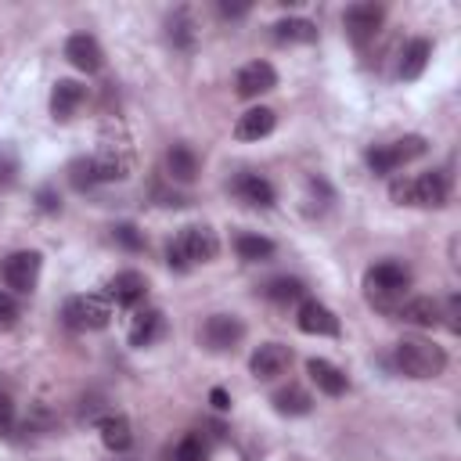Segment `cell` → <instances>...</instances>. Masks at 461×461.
Wrapping results in <instances>:
<instances>
[{
    "instance_id": "1",
    "label": "cell",
    "mask_w": 461,
    "mask_h": 461,
    "mask_svg": "<svg viewBox=\"0 0 461 461\" xmlns=\"http://www.w3.org/2000/svg\"><path fill=\"white\" fill-rule=\"evenodd\" d=\"M411 288V270L396 259H382L364 274V295L375 310H400L403 295Z\"/></svg>"
},
{
    "instance_id": "2",
    "label": "cell",
    "mask_w": 461,
    "mask_h": 461,
    "mask_svg": "<svg viewBox=\"0 0 461 461\" xmlns=\"http://www.w3.org/2000/svg\"><path fill=\"white\" fill-rule=\"evenodd\" d=\"M216 252H220L216 230L205 227V223H191V227H184V230L169 241V249H166V263H169L176 274H187L194 263H209V259H216Z\"/></svg>"
},
{
    "instance_id": "3",
    "label": "cell",
    "mask_w": 461,
    "mask_h": 461,
    "mask_svg": "<svg viewBox=\"0 0 461 461\" xmlns=\"http://www.w3.org/2000/svg\"><path fill=\"white\" fill-rule=\"evenodd\" d=\"M396 367H400L407 378H436V375H443V367H447V353H443L432 339L403 335V339L396 342Z\"/></svg>"
},
{
    "instance_id": "4",
    "label": "cell",
    "mask_w": 461,
    "mask_h": 461,
    "mask_svg": "<svg viewBox=\"0 0 461 461\" xmlns=\"http://www.w3.org/2000/svg\"><path fill=\"white\" fill-rule=\"evenodd\" d=\"M425 148H429V144H425V137H418V133L400 137V140H393V144H375V148H367V166H371V173L385 176V173L400 169L403 162L421 158Z\"/></svg>"
},
{
    "instance_id": "5",
    "label": "cell",
    "mask_w": 461,
    "mask_h": 461,
    "mask_svg": "<svg viewBox=\"0 0 461 461\" xmlns=\"http://www.w3.org/2000/svg\"><path fill=\"white\" fill-rule=\"evenodd\" d=\"M61 317H65V324L76 328V331H97V328H104V324L112 321V303H108L104 295H97V292H90V295H72V299L61 306Z\"/></svg>"
},
{
    "instance_id": "6",
    "label": "cell",
    "mask_w": 461,
    "mask_h": 461,
    "mask_svg": "<svg viewBox=\"0 0 461 461\" xmlns=\"http://www.w3.org/2000/svg\"><path fill=\"white\" fill-rule=\"evenodd\" d=\"M40 252H32V249H22V252H11L4 263H0V277H4V285L11 288V292H32L36 288V281H40Z\"/></svg>"
},
{
    "instance_id": "7",
    "label": "cell",
    "mask_w": 461,
    "mask_h": 461,
    "mask_svg": "<svg viewBox=\"0 0 461 461\" xmlns=\"http://www.w3.org/2000/svg\"><path fill=\"white\" fill-rule=\"evenodd\" d=\"M382 18H385V7L382 4H371V0H360V4H349L346 14H342V29L353 43H367L375 40V32L382 29Z\"/></svg>"
},
{
    "instance_id": "8",
    "label": "cell",
    "mask_w": 461,
    "mask_h": 461,
    "mask_svg": "<svg viewBox=\"0 0 461 461\" xmlns=\"http://www.w3.org/2000/svg\"><path fill=\"white\" fill-rule=\"evenodd\" d=\"M241 335H245V324H241L234 313H212V317L202 324V331H198V339H202L212 353L234 349V346L241 342Z\"/></svg>"
},
{
    "instance_id": "9",
    "label": "cell",
    "mask_w": 461,
    "mask_h": 461,
    "mask_svg": "<svg viewBox=\"0 0 461 461\" xmlns=\"http://www.w3.org/2000/svg\"><path fill=\"white\" fill-rule=\"evenodd\" d=\"M90 166H94V176L97 180H104V184H115V180H126L130 176V169H133V158H130V148L126 144H101L97 148V155L90 158Z\"/></svg>"
},
{
    "instance_id": "10",
    "label": "cell",
    "mask_w": 461,
    "mask_h": 461,
    "mask_svg": "<svg viewBox=\"0 0 461 461\" xmlns=\"http://www.w3.org/2000/svg\"><path fill=\"white\" fill-rule=\"evenodd\" d=\"M450 198V180L443 169H432V173H421V176H411V205H429V209H439L447 205Z\"/></svg>"
},
{
    "instance_id": "11",
    "label": "cell",
    "mask_w": 461,
    "mask_h": 461,
    "mask_svg": "<svg viewBox=\"0 0 461 461\" xmlns=\"http://www.w3.org/2000/svg\"><path fill=\"white\" fill-rule=\"evenodd\" d=\"M288 364H292V349H288V346H281V342H263V346L252 353L249 371H252L259 382H270V378L285 375Z\"/></svg>"
},
{
    "instance_id": "12",
    "label": "cell",
    "mask_w": 461,
    "mask_h": 461,
    "mask_svg": "<svg viewBox=\"0 0 461 461\" xmlns=\"http://www.w3.org/2000/svg\"><path fill=\"white\" fill-rule=\"evenodd\" d=\"M238 94L241 97H259V94H270L277 86V72L270 61H249L238 68V79H234Z\"/></svg>"
},
{
    "instance_id": "13",
    "label": "cell",
    "mask_w": 461,
    "mask_h": 461,
    "mask_svg": "<svg viewBox=\"0 0 461 461\" xmlns=\"http://www.w3.org/2000/svg\"><path fill=\"white\" fill-rule=\"evenodd\" d=\"M144 295H148V281L140 270H119L104 288V299L115 306H137Z\"/></svg>"
},
{
    "instance_id": "14",
    "label": "cell",
    "mask_w": 461,
    "mask_h": 461,
    "mask_svg": "<svg viewBox=\"0 0 461 461\" xmlns=\"http://www.w3.org/2000/svg\"><path fill=\"white\" fill-rule=\"evenodd\" d=\"M65 58L79 68V72H101V65H104V50H101V43L90 36V32H76V36H68V43H65Z\"/></svg>"
},
{
    "instance_id": "15",
    "label": "cell",
    "mask_w": 461,
    "mask_h": 461,
    "mask_svg": "<svg viewBox=\"0 0 461 461\" xmlns=\"http://www.w3.org/2000/svg\"><path fill=\"white\" fill-rule=\"evenodd\" d=\"M295 324H299V331H306V335H339V317H335L324 303H317V299H303V303H299Z\"/></svg>"
},
{
    "instance_id": "16",
    "label": "cell",
    "mask_w": 461,
    "mask_h": 461,
    "mask_svg": "<svg viewBox=\"0 0 461 461\" xmlns=\"http://www.w3.org/2000/svg\"><path fill=\"white\" fill-rule=\"evenodd\" d=\"M83 101H86V86H83V83H76V79H58L54 90H50V115L61 119V122H68V119L79 112Z\"/></svg>"
},
{
    "instance_id": "17",
    "label": "cell",
    "mask_w": 461,
    "mask_h": 461,
    "mask_svg": "<svg viewBox=\"0 0 461 461\" xmlns=\"http://www.w3.org/2000/svg\"><path fill=\"white\" fill-rule=\"evenodd\" d=\"M274 126H277L274 108L256 104V108H249V112L238 115V122H234V137H238V140H259V137L274 133Z\"/></svg>"
},
{
    "instance_id": "18",
    "label": "cell",
    "mask_w": 461,
    "mask_h": 461,
    "mask_svg": "<svg viewBox=\"0 0 461 461\" xmlns=\"http://www.w3.org/2000/svg\"><path fill=\"white\" fill-rule=\"evenodd\" d=\"M234 194L245 202V205H259V209H270L274 205V184L259 173H238L234 176Z\"/></svg>"
},
{
    "instance_id": "19",
    "label": "cell",
    "mask_w": 461,
    "mask_h": 461,
    "mask_svg": "<svg viewBox=\"0 0 461 461\" xmlns=\"http://www.w3.org/2000/svg\"><path fill=\"white\" fill-rule=\"evenodd\" d=\"M396 313H400L407 324H418V328H436V324H443V303H436L432 295H414V299L400 303Z\"/></svg>"
},
{
    "instance_id": "20",
    "label": "cell",
    "mask_w": 461,
    "mask_h": 461,
    "mask_svg": "<svg viewBox=\"0 0 461 461\" xmlns=\"http://www.w3.org/2000/svg\"><path fill=\"white\" fill-rule=\"evenodd\" d=\"M306 375L313 378V385L324 393V396H342L346 389H349V382H346V375L331 364V360H321V357H313V360H306Z\"/></svg>"
},
{
    "instance_id": "21",
    "label": "cell",
    "mask_w": 461,
    "mask_h": 461,
    "mask_svg": "<svg viewBox=\"0 0 461 461\" xmlns=\"http://www.w3.org/2000/svg\"><path fill=\"white\" fill-rule=\"evenodd\" d=\"M97 429H101V443H104L108 450L122 454V450L133 447V429H130V418H126V414H104V418L97 421Z\"/></svg>"
},
{
    "instance_id": "22",
    "label": "cell",
    "mask_w": 461,
    "mask_h": 461,
    "mask_svg": "<svg viewBox=\"0 0 461 461\" xmlns=\"http://www.w3.org/2000/svg\"><path fill=\"white\" fill-rule=\"evenodd\" d=\"M166 173H169V180H176V184H191V180L198 176V155H194L187 144H173V148L166 151Z\"/></svg>"
},
{
    "instance_id": "23",
    "label": "cell",
    "mask_w": 461,
    "mask_h": 461,
    "mask_svg": "<svg viewBox=\"0 0 461 461\" xmlns=\"http://www.w3.org/2000/svg\"><path fill=\"white\" fill-rule=\"evenodd\" d=\"M429 58H432V43L429 40H411L407 47H403V54H400V79H418L421 72H425V65H429Z\"/></svg>"
},
{
    "instance_id": "24",
    "label": "cell",
    "mask_w": 461,
    "mask_h": 461,
    "mask_svg": "<svg viewBox=\"0 0 461 461\" xmlns=\"http://www.w3.org/2000/svg\"><path fill=\"white\" fill-rule=\"evenodd\" d=\"M158 335H162V313H158V310H140V313H133V324H130V346L144 349V346H151Z\"/></svg>"
},
{
    "instance_id": "25",
    "label": "cell",
    "mask_w": 461,
    "mask_h": 461,
    "mask_svg": "<svg viewBox=\"0 0 461 461\" xmlns=\"http://www.w3.org/2000/svg\"><path fill=\"white\" fill-rule=\"evenodd\" d=\"M270 403H274V411H277V414H285V418L310 414V407H313L310 393H306V389H299V385H285V389H277V393L270 396Z\"/></svg>"
},
{
    "instance_id": "26",
    "label": "cell",
    "mask_w": 461,
    "mask_h": 461,
    "mask_svg": "<svg viewBox=\"0 0 461 461\" xmlns=\"http://www.w3.org/2000/svg\"><path fill=\"white\" fill-rule=\"evenodd\" d=\"M274 40H281V43H313L317 25L310 18H281V22H274Z\"/></svg>"
},
{
    "instance_id": "27",
    "label": "cell",
    "mask_w": 461,
    "mask_h": 461,
    "mask_svg": "<svg viewBox=\"0 0 461 461\" xmlns=\"http://www.w3.org/2000/svg\"><path fill=\"white\" fill-rule=\"evenodd\" d=\"M234 252L245 259V263H263L274 256V241L263 238V234H238L234 238Z\"/></svg>"
},
{
    "instance_id": "28",
    "label": "cell",
    "mask_w": 461,
    "mask_h": 461,
    "mask_svg": "<svg viewBox=\"0 0 461 461\" xmlns=\"http://www.w3.org/2000/svg\"><path fill=\"white\" fill-rule=\"evenodd\" d=\"M166 25H169V40L176 47H184V50L194 47V14H191V7H176Z\"/></svg>"
},
{
    "instance_id": "29",
    "label": "cell",
    "mask_w": 461,
    "mask_h": 461,
    "mask_svg": "<svg viewBox=\"0 0 461 461\" xmlns=\"http://www.w3.org/2000/svg\"><path fill=\"white\" fill-rule=\"evenodd\" d=\"M263 295H267L270 303H295V299H303V295H306V285H303L299 277L281 274V277H274V281H267V285H263Z\"/></svg>"
},
{
    "instance_id": "30",
    "label": "cell",
    "mask_w": 461,
    "mask_h": 461,
    "mask_svg": "<svg viewBox=\"0 0 461 461\" xmlns=\"http://www.w3.org/2000/svg\"><path fill=\"white\" fill-rule=\"evenodd\" d=\"M205 457H209V439L202 432H187L173 447V461H205Z\"/></svg>"
},
{
    "instance_id": "31",
    "label": "cell",
    "mask_w": 461,
    "mask_h": 461,
    "mask_svg": "<svg viewBox=\"0 0 461 461\" xmlns=\"http://www.w3.org/2000/svg\"><path fill=\"white\" fill-rule=\"evenodd\" d=\"M112 238H115L126 252H140V249H144V234H140L133 223H115V227H112Z\"/></svg>"
},
{
    "instance_id": "32",
    "label": "cell",
    "mask_w": 461,
    "mask_h": 461,
    "mask_svg": "<svg viewBox=\"0 0 461 461\" xmlns=\"http://www.w3.org/2000/svg\"><path fill=\"white\" fill-rule=\"evenodd\" d=\"M18 317H22V306H18V299H14L7 288H0V331L14 328V324H18Z\"/></svg>"
},
{
    "instance_id": "33",
    "label": "cell",
    "mask_w": 461,
    "mask_h": 461,
    "mask_svg": "<svg viewBox=\"0 0 461 461\" xmlns=\"http://www.w3.org/2000/svg\"><path fill=\"white\" fill-rule=\"evenodd\" d=\"M68 173H72V184L83 191V187H90V184H97V176H94V166H90V158H76L72 166H68Z\"/></svg>"
},
{
    "instance_id": "34",
    "label": "cell",
    "mask_w": 461,
    "mask_h": 461,
    "mask_svg": "<svg viewBox=\"0 0 461 461\" xmlns=\"http://www.w3.org/2000/svg\"><path fill=\"white\" fill-rule=\"evenodd\" d=\"M457 317H461V299H457V295H450V299H447V306H443V324H447L450 331H461V321H457Z\"/></svg>"
},
{
    "instance_id": "35",
    "label": "cell",
    "mask_w": 461,
    "mask_h": 461,
    "mask_svg": "<svg viewBox=\"0 0 461 461\" xmlns=\"http://www.w3.org/2000/svg\"><path fill=\"white\" fill-rule=\"evenodd\" d=\"M14 173H18L14 155H11L7 148H0V184H4V187H7V184H14Z\"/></svg>"
},
{
    "instance_id": "36",
    "label": "cell",
    "mask_w": 461,
    "mask_h": 461,
    "mask_svg": "<svg viewBox=\"0 0 461 461\" xmlns=\"http://www.w3.org/2000/svg\"><path fill=\"white\" fill-rule=\"evenodd\" d=\"M36 202H40L43 212H58V209H61V198H58L54 187H40V191H36Z\"/></svg>"
},
{
    "instance_id": "37",
    "label": "cell",
    "mask_w": 461,
    "mask_h": 461,
    "mask_svg": "<svg viewBox=\"0 0 461 461\" xmlns=\"http://www.w3.org/2000/svg\"><path fill=\"white\" fill-rule=\"evenodd\" d=\"M11 425H14V403H11L7 393H0V436H4Z\"/></svg>"
},
{
    "instance_id": "38",
    "label": "cell",
    "mask_w": 461,
    "mask_h": 461,
    "mask_svg": "<svg viewBox=\"0 0 461 461\" xmlns=\"http://www.w3.org/2000/svg\"><path fill=\"white\" fill-rule=\"evenodd\" d=\"M249 11V4H230V0H220V14H227V18H241Z\"/></svg>"
},
{
    "instance_id": "39",
    "label": "cell",
    "mask_w": 461,
    "mask_h": 461,
    "mask_svg": "<svg viewBox=\"0 0 461 461\" xmlns=\"http://www.w3.org/2000/svg\"><path fill=\"white\" fill-rule=\"evenodd\" d=\"M209 403H212L216 411H227V407H230V396H227V389H220V385H216V389L209 393Z\"/></svg>"
}]
</instances>
